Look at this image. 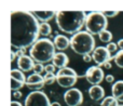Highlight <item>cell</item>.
<instances>
[{
	"instance_id": "20",
	"label": "cell",
	"mask_w": 123,
	"mask_h": 106,
	"mask_svg": "<svg viewBox=\"0 0 123 106\" xmlns=\"http://www.w3.org/2000/svg\"><path fill=\"white\" fill-rule=\"evenodd\" d=\"M100 104H102V106H119V102L113 96H106L100 102Z\"/></svg>"
},
{
	"instance_id": "35",
	"label": "cell",
	"mask_w": 123,
	"mask_h": 106,
	"mask_svg": "<svg viewBox=\"0 0 123 106\" xmlns=\"http://www.w3.org/2000/svg\"><path fill=\"white\" fill-rule=\"evenodd\" d=\"M104 68H106V69H110V68H111L110 62H107V63H105L104 64Z\"/></svg>"
},
{
	"instance_id": "6",
	"label": "cell",
	"mask_w": 123,
	"mask_h": 106,
	"mask_svg": "<svg viewBox=\"0 0 123 106\" xmlns=\"http://www.w3.org/2000/svg\"><path fill=\"white\" fill-rule=\"evenodd\" d=\"M78 80L77 73L72 68L66 67L63 69H60L56 74V82L62 88H70L76 85Z\"/></svg>"
},
{
	"instance_id": "3",
	"label": "cell",
	"mask_w": 123,
	"mask_h": 106,
	"mask_svg": "<svg viewBox=\"0 0 123 106\" xmlns=\"http://www.w3.org/2000/svg\"><path fill=\"white\" fill-rule=\"evenodd\" d=\"M55 46L50 39L42 38L39 39L29 50V56L36 63L43 64L50 61H53L55 53Z\"/></svg>"
},
{
	"instance_id": "12",
	"label": "cell",
	"mask_w": 123,
	"mask_h": 106,
	"mask_svg": "<svg viewBox=\"0 0 123 106\" xmlns=\"http://www.w3.org/2000/svg\"><path fill=\"white\" fill-rule=\"evenodd\" d=\"M44 85V77L39 74H35V73L29 75L26 80V87L31 91H40Z\"/></svg>"
},
{
	"instance_id": "18",
	"label": "cell",
	"mask_w": 123,
	"mask_h": 106,
	"mask_svg": "<svg viewBox=\"0 0 123 106\" xmlns=\"http://www.w3.org/2000/svg\"><path fill=\"white\" fill-rule=\"evenodd\" d=\"M34 15L37 17V19L39 20V21H41L42 23H48V21H50V20H52L54 16H56L55 15V12H53V11H35Z\"/></svg>"
},
{
	"instance_id": "30",
	"label": "cell",
	"mask_w": 123,
	"mask_h": 106,
	"mask_svg": "<svg viewBox=\"0 0 123 106\" xmlns=\"http://www.w3.org/2000/svg\"><path fill=\"white\" fill-rule=\"evenodd\" d=\"M105 80H106V82L112 83L113 81H115V77H113L112 75H107V76L105 77Z\"/></svg>"
},
{
	"instance_id": "5",
	"label": "cell",
	"mask_w": 123,
	"mask_h": 106,
	"mask_svg": "<svg viewBox=\"0 0 123 106\" xmlns=\"http://www.w3.org/2000/svg\"><path fill=\"white\" fill-rule=\"evenodd\" d=\"M84 26L86 32L91 35H99L106 30L108 21L103 12H91L86 16Z\"/></svg>"
},
{
	"instance_id": "19",
	"label": "cell",
	"mask_w": 123,
	"mask_h": 106,
	"mask_svg": "<svg viewBox=\"0 0 123 106\" xmlns=\"http://www.w3.org/2000/svg\"><path fill=\"white\" fill-rule=\"evenodd\" d=\"M52 33V27L49 23H41L40 24V34L43 37L50 36Z\"/></svg>"
},
{
	"instance_id": "32",
	"label": "cell",
	"mask_w": 123,
	"mask_h": 106,
	"mask_svg": "<svg viewBox=\"0 0 123 106\" xmlns=\"http://www.w3.org/2000/svg\"><path fill=\"white\" fill-rule=\"evenodd\" d=\"M22 95H23V94H22L21 91H15V92H13V98H14V99H17V100H18V99L22 98Z\"/></svg>"
},
{
	"instance_id": "31",
	"label": "cell",
	"mask_w": 123,
	"mask_h": 106,
	"mask_svg": "<svg viewBox=\"0 0 123 106\" xmlns=\"http://www.w3.org/2000/svg\"><path fill=\"white\" fill-rule=\"evenodd\" d=\"M83 59V62H85V63H90V62L93 60V57H92V55L87 54V55H84V56H82Z\"/></svg>"
},
{
	"instance_id": "1",
	"label": "cell",
	"mask_w": 123,
	"mask_h": 106,
	"mask_svg": "<svg viewBox=\"0 0 123 106\" xmlns=\"http://www.w3.org/2000/svg\"><path fill=\"white\" fill-rule=\"evenodd\" d=\"M40 24L34 13L27 11L11 12V46L18 49L31 48L39 40Z\"/></svg>"
},
{
	"instance_id": "7",
	"label": "cell",
	"mask_w": 123,
	"mask_h": 106,
	"mask_svg": "<svg viewBox=\"0 0 123 106\" xmlns=\"http://www.w3.org/2000/svg\"><path fill=\"white\" fill-rule=\"evenodd\" d=\"M24 106H51V103L42 91H32L26 96Z\"/></svg>"
},
{
	"instance_id": "13",
	"label": "cell",
	"mask_w": 123,
	"mask_h": 106,
	"mask_svg": "<svg viewBox=\"0 0 123 106\" xmlns=\"http://www.w3.org/2000/svg\"><path fill=\"white\" fill-rule=\"evenodd\" d=\"M17 66L22 72H30L34 70L35 67V61L28 55H24V56L17 59Z\"/></svg>"
},
{
	"instance_id": "24",
	"label": "cell",
	"mask_w": 123,
	"mask_h": 106,
	"mask_svg": "<svg viewBox=\"0 0 123 106\" xmlns=\"http://www.w3.org/2000/svg\"><path fill=\"white\" fill-rule=\"evenodd\" d=\"M106 48H107V50L109 51V53H110V54H113V53L117 52V50H118V45H117V43L110 42V43H108V45H107Z\"/></svg>"
},
{
	"instance_id": "25",
	"label": "cell",
	"mask_w": 123,
	"mask_h": 106,
	"mask_svg": "<svg viewBox=\"0 0 123 106\" xmlns=\"http://www.w3.org/2000/svg\"><path fill=\"white\" fill-rule=\"evenodd\" d=\"M44 67H45V66H43V64L36 63V64H35V67H34V73H35V74H39V75H40L41 73H43Z\"/></svg>"
},
{
	"instance_id": "33",
	"label": "cell",
	"mask_w": 123,
	"mask_h": 106,
	"mask_svg": "<svg viewBox=\"0 0 123 106\" xmlns=\"http://www.w3.org/2000/svg\"><path fill=\"white\" fill-rule=\"evenodd\" d=\"M117 45H118V48H120V49L123 51V39H120V40L118 41Z\"/></svg>"
},
{
	"instance_id": "38",
	"label": "cell",
	"mask_w": 123,
	"mask_h": 106,
	"mask_svg": "<svg viewBox=\"0 0 123 106\" xmlns=\"http://www.w3.org/2000/svg\"><path fill=\"white\" fill-rule=\"evenodd\" d=\"M121 106H122V105H121Z\"/></svg>"
},
{
	"instance_id": "8",
	"label": "cell",
	"mask_w": 123,
	"mask_h": 106,
	"mask_svg": "<svg viewBox=\"0 0 123 106\" xmlns=\"http://www.w3.org/2000/svg\"><path fill=\"white\" fill-rule=\"evenodd\" d=\"M64 101L68 106H81L83 104V94L79 89H69L64 94Z\"/></svg>"
},
{
	"instance_id": "16",
	"label": "cell",
	"mask_w": 123,
	"mask_h": 106,
	"mask_svg": "<svg viewBox=\"0 0 123 106\" xmlns=\"http://www.w3.org/2000/svg\"><path fill=\"white\" fill-rule=\"evenodd\" d=\"M111 93L118 102H123V80L113 83L111 87Z\"/></svg>"
},
{
	"instance_id": "29",
	"label": "cell",
	"mask_w": 123,
	"mask_h": 106,
	"mask_svg": "<svg viewBox=\"0 0 123 106\" xmlns=\"http://www.w3.org/2000/svg\"><path fill=\"white\" fill-rule=\"evenodd\" d=\"M15 53H16V56L19 59V57H22V56H24V55H26V50H25V49H18Z\"/></svg>"
},
{
	"instance_id": "21",
	"label": "cell",
	"mask_w": 123,
	"mask_h": 106,
	"mask_svg": "<svg viewBox=\"0 0 123 106\" xmlns=\"http://www.w3.org/2000/svg\"><path fill=\"white\" fill-rule=\"evenodd\" d=\"M98 37H99V40L102 41V42L110 43L111 40H112V34H111L109 30H105V32H103L102 34L98 35Z\"/></svg>"
},
{
	"instance_id": "10",
	"label": "cell",
	"mask_w": 123,
	"mask_h": 106,
	"mask_svg": "<svg viewBox=\"0 0 123 106\" xmlns=\"http://www.w3.org/2000/svg\"><path fill=\"white\" fill-rule=\"evenodd\" d=\"M85 78L92 86H99V83L104 80V72L99 66H92L86 70Z\"/></svg>"
},
{
	"instance_id": "9",
	"label": "cell",
	"mask_w": 123,
	"mask_h": 106,
	"mask_svg": "<svg viewBox=\"0 0 123 106\" xmlns=\"http://www.w3.org/2000/svg\"><path fill=\"white\" fill-rule=\"evenodd\" d=\"M11 90L13 92L19 91L26 85V77L21 69L11 70Z\"/></svg>"
},
{
	"instance_id": "11",
	"label": "cell",
	"mask_w": 123,
	"mask_h": 106,
	"mask_svg": "<svg viewBox=\"0 0 123 106\" xmlns=\"http://www.w3.org/2000/svg\"><path fill=\"white\" fill-rule=\"evenodd\" d=\"M92 57H93V61L98 66H104L105 63L112 60V57H115V56H111V54L107 50V48L97 47L93 51V53H92Z\"/></svg>"
},
{
	"instance_id": "36",
	"label": "cell",
	"mask_w": 123,
	"mask_h": 106,
	"mask_svg": "<svg viewBox=\"0 0 123 106\" xmlns=\"http://www.w3.org/2000/svg\"><path fill=\"white\" fill-rule=\"evenodd\" d=\"M15 57H16V53H15L14 51H12V52H11V62L14 61Z\"/></svg>"
},
{
	"instance_id": "23",
	"label": "cell",
	"mask_w": 123,
	"mask_h": 106,
	"mask_svg": "<svg viewBox=\"0 0 123 106\" xmlns=\"http://www.w3.org/2000/svg\"><path fill=\"white\" fill-rule=\"evenodd\" d=\"M56 80V76L54 74H45L44 76V82L45 85H52Z\"/></svg>"
},
{
	"instance_id": "14",
	"label": "cell",
	"mask_w": 123,
	"mask_h": 106,
	"mask_svg": "<svg viewBox=\"0 0 123 106\" xmlns=\"http://www.w3.org/2000/svg\"><path fill=\"white\" fill-rule=\"evenodd\" d=\"M89 96L92 101L102 102L105 99V90L100 86H92L89 89Z\"/></svg>"
},
{
	"instance_id": "37",
	"label": "cell",
	"mask_w": 123,
	"mask_h": 106,
	"mask_svg": "<svg viewBox=\"0 0 123 106\" xmlns=\"http://www.w3.org/2000/svg\"><path fill=\"white\" fill-rule=\"evenodd\" d=\"M51 106H62V105H61V103H58V102H54L51 104Z\"/></svg>"
},
{
	"instance_id": "27",
	"label": "cell",
	"mask_w": 123,
	"mask_h": 106,
	"mask_svg": "<svg viewBox=\"0 0 123 106\" xmlns=\"http://www.w3.org/2000/svg\"><path fill=\"white\" fill-rule=\"evenodd\" d=\"M103 13L106 17H115L119 14V11H104Z\"/></svg>"
},
{
	"instance_id": "28",
	"label": "cell",
	"mask_w": 123,
	"mask_h": 106,
	"mask_svg": "<svg viewBox=\"0 0 123 106\" xmlns=\"http://www.w3.org/2000/svg\"><path fill=\"white\" fill-rule=\"evenodd\" d=\"M81 106H102V104L100 103H98V102H95V101H89V102H85V103H83Z\"/></svg>"
},
{
	"instance_id": "4",
	"label": "cell",
	"mask_w": 123,
	"mask_h": 106,
	"mask_svg": "<svg viewBox=\"0 0 123 106\" xmlns=\"http://www.w3.org/2000/svg\"><path fill=\"white\" fill-rule=\"evenodd\" d=\"M70 47L79 55H87L90 53H93L95 48V39L93 35L87 32H80L78 34L74 35L70 39Z\"/></svg>"
},
{
	"instance_id": "34",
	"label": "cell",
	"mask_w": 123,
	"mask_h": 106,
	"mask_svg": "<svg viewBox=\"0 0 123 106\" xmlns=\"http://www.w3.org/2000/svg\"><path fill=\"white\" fill-rule=\"evenodd\" d=\"M11 106H23V105H22L19 102H16V101H12V102H11Z\"/></svg>"
},
{
	"instance_id": "22",
	"label": "cell",
	"mask_w": 123,
	"mask_h": 106,
	"mask_svg": "<svg viewBox=\"0 0 123 106\" xmlns=\"http://www.w3.org/2000/svg\"><path fill=\"white\" fill-rule=\"evenodd\" d=\"M113 60H115V63H116V65H117L118 67L123 68V51L122 50H120L119 52L116 53Z\"/></svg>"
},
{
	"instance_id": "26",
	"label": "cell",
	"mask_w": 123,
	"mask_h": 106,
	"mask_svg": "<svg viewBox=\"0 0 123 106\" xmlns=\"http://www.w3.org/2000/svg\"><path fill=\"white\" fill-rule=\"evenodd\" d=\"M54 70H55V66L53 64H48L44 67V72L47 74H54Z\"/></svg>"
},
{
	"instance_id": "2",
	"label": "cell",
	"mask_w": 123,
	"mask_h": 106,
	"mask_svg": "<svg viewBox=\"0 0 123 106\" xmlns=\"http://www.w3.org/2000/svg\"><path fill=\"white\" fill-rule=\"evenodd\" d=\"M85 21L86 15L83 11H60L56 13V24L66 34L76 35L80 33Z\"/></svg>"
},
{
	"instance_id": "17",
	"label": "cell",
	"mask_w": 123,
	"mask_h": 106,
	"mask_svg": "<svg viewBox=\"0 0 123 106\" xmlns=\"http://www.w3.org/2000/svg\"><path fill=\"white\" fill-rule=\"evenodd\" d=\"M54 46L56 49H58L60 51H64V50L68 49L70 46V40L64 35H57L54 38Z\"/></svg>"
},
{
	"instance_id": "15",
	"label": "cell",
	"mask_w": 123,
	"mask_h": 106,
	"mask_svg": "<svg viewBox=\"0 0 123 106\" xmlns=\"http://www.w3.org/2000/svg\"><path fill=\"white\" fill-rule=\"evenodd\" d=\"M68 62H69V60H68L67 55L63 52H58L54 55L52 63H53V65L55 66V67L60 68V69H63V68L67 67Z\"/></svg>"
}]
</instances>
